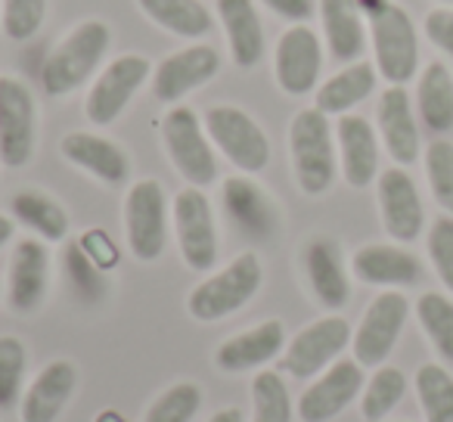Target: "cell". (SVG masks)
<instances>
[{"instance_id":"1","label":"cell","mask_w":453,"mask_h":422,"mask_svg":"<svg viewBox=\"0 0 453 422\" xmlns=\"http://www.w3.org/2000/svg\"><path fill=\"white\" fill-rule=\"evenodd\" d=\"M289 156L292 174L304 196H323L339 174V150L329 115L317 106L296 112L289 125Z\"/></svg>"},{"instance_id":"2","label":"cell","mask_w":453,"mask_h":422,"mask_svg":"<svg viewBox=\"0 0 453 422\" xmlns=\"http://www.w3.org/2000/svg\"><path fill=\"white\" fill-rule=\"evenodd\" d=\"M112 32L103 19H84L47 53L44 65H41V84L50 96H65L78 90L96 65L103 63L109 50Z\"/></svg>"},{"instance_id":"3","label":"cell","mask_w":453,"mask_h":422,"mask_svg":"<svg viewBox=\"0 0 453 422\" xmlns=\"http://www.w3.org/2000/svg\"><path fill=\"white\" fill-rule=\"evenodd\" d=\"M261 280H265V267H261L258 255L255 252L236 255L224 271L211 273L196 289H189L187 314L199 323L224 320V317L236 314V311L246 308L258 295Z\"/></svg>"},{"instance_id":"4","label":"cell","mask_w":453,"mask_h":422,"mask_svg":"<svg viewBox=\"0 0 453 422\" xmlns=\"http://www.w3.org/2000/svg\"><path fill=\"white\" fill-rule=\"evenodd\" d=\"M370 41H372V65L379 78L403 88L419 72V35L410 13L397 4H385L370 16Z\"/></svg>"},{"instance_id":"5","label":"cell","mask_w":453,"mask_h":422,"mask_svg":"<svg viewBox=\"0 0 453 422\" xmlns=\"http://www.w3.org/2000/svg\"><path fill=\"white\" fill-rule=\"evenodd\" d=\"M214 150L242 174H261L271 162V140L261 125L240 106H211L202 119Z\"/></svg>"},{"instance_id":"6","label":"cell","mask_w":453,"mask_h":422,"mask_svg":"<svg viewBox=\"0 0 453 422\" xmlns=\"http://www.w3.org/2000/svg\"><path fill=\"white\" fill-rule=\"evenodd\" d=\"M162 143L171 165L189 187H211L218 180V158L205 134V125L189 106H171L162 119Z\"/></svg>"},{"instance_id":"7","label":"cell","mask_w":453,"mask_h":422,"mask_svg":"<svg viewBox=\"0 0 453 422\" xmlns=\"http://www.w3.org/2000/svg\"><path fill=\"white\" fill-rule=\"evenodd\" d=\"M351 323L339 314L308 323L302 333H296V339L286 341L283 354H280V372L292 379L320 376L326 366H333L345 354V348H351Z\"/></svg>"},{"instance_id":"8","label":"cell","mask_w":453,"mask_h":422,"mask_svg":"<svg viewBox=\"0 0 453 422\" xmlns=\"http://www.w3.org/2000/svg\"><path fill=\"white\" fill-rule=\"evenodd\" d=\"M410 317V302L403 292L385 289L370 302V308L364 311L357 329L351 335V351L364 370H379L385 366V360L391 357L397 339H401L403 326Z\"/></svg>"},{"instance_id":"9","label":"cell","mask_w":453,"mask_h":422,"mask_svg":"<svg viewBox=\"0 0 453 422\" xmlns=\"http://www.w3.org/2000/svg\"><path fill=\"white\" fill-rule=\"evenodd\" d=\"M125 236L131 255L143 265L162 258L165 246H168V199H165L162 183L152 177L131 183L127 189Z\"/></svg>"},{"instance_id":"10","label":"cell","mask_w":453,"mask_h":422,"mask_svg":"<svg viewBox=\"0 0 453 422\" xmlns=\"http://www.w3.org/2000/svg\"><path fill=\"white\" fill-rule=\"evenodd\" d=\"M171 221L180 258L189 271H211L218 265V227L208 196L199 187H187L171 202Z\"/></svg>"},{"instance_id":"11","label":"cell","mask_w":453,"mask_h":422,"mask_svg":"<svg viewBox=\"0 0 453 422\" xmlns=\"http://www.w3.org/2000/svg\"><path fill=\"white\" fill-rule=\"evenodd\" d=\"M150 75H152L150 59L140 57V53H121V57H115L96 75V81L88 90V100H84V115H88L90 125L96 127L112 125Z\"/></svg>"},{"instance_id":"12","label":"cell","mask_w":453,"mask_h":422,"mask_svg":"<svg viewBox=\"0 0 453 422\" xmlns=\"http://www.w3.org/2000/svg\"><path fill=\"white\" fill-rule=\"evenodd\" d=\"M376 199L382 227L391 240L401 246L419 240L426 230V205H422L419 187L407 174V168H401V165L385 168L376 177Z\"/></svg>"},{"instance_id":"13","label":"cell","mask_w":453,"mask_h":422,"mask_svg":"<svg viewBox=\"0 0 453 422\" xmlns=\"http://www.w3.org/2000/svg\"><path fill=\"white\" fill-rule=\"evenodd\" d=\"M35 152V96L22 78L0 75V165L22 168Z\"/></svg>"},{"instance_id":"14","label":"cell","mask_w":453,"mask_h":422,"mask_svg":"<svg viewBox=\"0 0 453 422\" xmlns=\"http://www.w3.org/2000/svg\"><path fill=\"white\" fill-rule=\"evenodd\" d=\"M323 69V44L314 28L292 26L280 35L277 50H273V78L280 90L289 96H308L320 84Z\"/></svg>"},{"instance_id":"15","label":"cell","mask_w":453,"mask_h":422,"mask_svg":"<svg viewBox=\"0 0 453 422\" xmlns=\"http://www.w3.org/2000/svg\"><path fill=\"white\" fill-rule=\"evenodd\" d=\"M364 366L357 360H335L333 366L320 372L298 397V419L302 422H333L339 413H345L364 391Z\"/></svg>"},{"instance_id":"16","label":"cell","mask_w":453,"mask_h":422,"mask_svg":"<svg viewBox=\"0 0 453 422\" xmlns=\"http://www.w3.org/2000/svg\"><path fill=\"white\" fill-rule=\"evenodd\" d=\"M220 69V57L208 44H189L165 57L152 72V94L158 103H177L208 84Z\"/></svg>"},{"instance_id":"17","label":"cell","mask_w":453,"mask_h":422,"mask_svg":"<svg viewBox=\"0 0 453 422\" xmlns=\"http://www.w3.org/2000/svg\"><path fill=\"white\" fill-rule=\"evenodd\" d=\"M376 121H379V137H382L385 152L391 156V162L410 168L419 162V125H416L413 100H410L407 88L388 84L379 96L376 106Z\"/></svg>"},{"instance_id":"18","label":"cell","mask_w":453,"mask_h":422,"mask_svg":"<svg viewBox=\"0 0 453 422\" xmlns=\"http://www.w3.org/2000/svg\"><path fill=\"white\" fill-rule=\"evenodd\" d=\"M335 150H339V171L348 187L366 189L379 177V134L364 115H339Z\"/></svg>"},{"instance_id":"19","label":"cell","mask_w":453,"mask_h":422,"mask_svg":"<svg viewBox=\"0 0 453 422\" xmlns=\"http://www.w3.org/2000/svg\"><path fill=\"white\" fill-rule=\"evenodd\" d=\"M351 273L379 289H407L422 280V265L413 252L395 242H370L351 255Z\"/></svg>"},{"instance_id":"20","label":"cell","mask_w":453,"mask_h":422,"mask_svg":"<svg viewBox=\"0 0 453 422\" xmlns=\"http://www.w3.org/2000/svg\"><path fill=\"white\" fill-rule=\"evenodd\" d=\"M59 152L65 162H72L75 168H81L84 174L96 177L106 187H121L131 174V162H127L125 150L119 143H112L109 137L90 131H72L59 140Z\"/></svg>"},{"instance_id":"21","label":"cell","mask_w":453,"mask_h":422,"mask_svg":"<svg viewBox=\"0 0 453 422\" xmlns=\"http://www.w3.org/2000/svg\"><path fill=\"white\" fill-rule=\"evenodd\" d=\"M50 286V252L41 240L16 242L10 258V308L16 314H32L41 308Z\"/></svg>"},{"instance_id":"22","label":"cell","mask_w":453,"mask_h":422,"mask_svg":"<svg viewBox=\"0 0 453 422\" xmlns=\"http://www.w3.org/2000/svg\"><path fill=\"white\" fill-rule=\"evenodd\" d=\"M286 348V326L283 320H265L258 326L236 333L214 351V366L224 372H249L271 364Z\"/></svg>"},{"instance_id":"23","label":"cell","mask_w":453,"mask_h":422,"mask_svg":"<svg viewBox=\"0 0 453 422\" xmlns=\"http://www.w3.org/2000/svg\"><path fill=\"white\" fill-rule=\"evenodd\" d=\"M304 273H308V286L317 304H323L326 311L345 308L351 298V280H348L345 261L333 240L317 236L304 246Z\"/></svg>"},{"instance_id":"24","label":"cell","mask_w":453,"mask_h":422,"mask_svg":"<svg viewBox=\"0 0 453 422\" xmlns=\"http://www.w3.org/2000/svg\"><path fill=\"white\" fill-rule=\"evenodd\" d=\"M78 388V366L72 360H50L22 395V422H57Z\"/></svg>"},{"instance_id":"25","label":"cell","mask_w":453,"mask_h":422,"mask_svg":"<svg viewBox=\"0 0 453 422\" xmlns=\"http://www.w3.org/2000/svg\"><path fill=\"white\" fill-rule=\"evenodd\" d=\"M224 208L226 215L234 218V224L242 234L255 236V240H265L277 227V208L273 199L249 177H226L224 180Z\"/></svg>"},{"instance_id":"26","label":"cell","mask_w":453,"mask_h":422,"mask_svg":"<svg viewBox=\"0 0 453 422\" xmlns=\"http://www.w3.org/2000/svg\"><path fill=\"white\" fill-rule=\"evenodd\" d=\"M218 16L234 63L240 69L258 65V59L265 57V28L252 0H218Z\"/></svg>"},{"instance_id":"27","label":"cell","mask_w":453,"mask_h":422,"mask_svg":"<svg viewBox=\"0 0 453 422\" xmlns=\"http://www.w3.org/2000/svg\"><path fill=\"white\" fill-rule=\"evenodd\" d=\"M320 22L326 50L339 63H357L366 47L364 10L357 0H320Z\"/></svg>"},{"instance_id":"28","label":"cell","mask_w":453,"mask_h":422,"mask_svg":"<svg viewBox=\"0 0 453 422\" xmlns=\"http://www.w3.org/2000/svg\"><path fill=\"white\" fill-rule=\"evenodd\" d=\"M376 81H379V72L372 63H366V59L348 63L345 69L335 72L333 78H326L317 88L314 106L323 115H348L354 106H360L376 90Z\"/></svg>"},{"instance_id":"29","label":"cell","mask_w":453,"mask_h":422,"mask_svg":"<svg viewBox=\"0 0 453 422\" xmlns=\"http://www.w3.org/2000/svg\"><path fill=\"white\" fill-rule=\"evenodd\" d=\"M416 112L432 134L453 131V72L441 59L428 63L416 81Z\"/></svg>"},{"instance_id":"30","label":"cell","mask_w":453,"mask_h":422,"mask_svg":"<svg viewBox=\"0 0 453 422\" xmlns=\"http://www.w3.org/2000/svg\"><path fill=\"white\" fill-rule=\"evenodd\" d=\"M146 19L183 41H199L211 32V13L199 0H137Z\"/></svg>"},{"instance_id":"31","label":"cell","mask_w":453,"mask_h":422,"mask_svg":"<svg viewBox=\"0 0 453 422\" xmlns=\"http://www.w3.org/2000/svg\"><path fill=\"white\" fill-rule=\"evenodd\" d=\"M13 218L26 224L28 230H35L44 242H63L69 234L65 208L38 189H22L13 196Z\"/></svg>"},{"instance_id":"32","label":"cell","mask_w":453,"mask_h":422,"mask_svg":"<svg viewBox=\"0 0 453 422\" xmlns=\"http://www.w3.org/2000/svg\"><path fill=\"white\" fill-rule=\"evenodd\" d=\"M413 314L441 364L453 366V298L444 292H422L413 304Z\"/></svg>"},{"instance_id":"33","label":"cell","mask_w":453,"mask_h":422,"mask_svg":"<svg viewBox=\"0 0 453 422\" xmlns=\"http://www.w3.org/2000/svg\"><path fill=\"white\" fill-rule=\"evenodd\" d=\"M413 388L426 422H453V372L444 364H422Z\"/></svg>"},{"instance_id":"34","label":"cell","mask_w":453,"mask_h":422,"mask_svg":"<svg viewBox=\"0 0 453 422\" xmlns=\"http://www.w3.org/2000/svg\"><path fill=\"white\" fill-rule=\"evenodd\" d=\"M407 395V376L397 366H379L372 376L366 379L364 391H360V416L364 422H382L385 416L395 413V407Z\"/></svg>"},{"instance_id":"35","label":"cell","mask_w":453,"mask_h":422,"mask_svg":"<svg viewBox=\"0 0 453 422\" xmlns=\"http://www.w3.org/2000/svg\"><path fill=\"white\" fill-rule=\"evenodd\" d=\"M252 422H292V395L280 370H258L252 379Z\"/></svg>"},{"instance_id":"36","label":"cell","mask_w":453,"mask_h":422,"mask_svg":"<svg viewBox=\"0 0 453 422\" xmlns=\"http://www.w3.org/2000/svg\"><path fill=\"white\" fill-rule=\"evenodd\" d=\"M426 165V180L432 187V196L444 215L453 218V143L444 137L432 140L422 152Z\"/></svg>"},{"instance_id":"37","label":"cell","mask_w":453,"mask_h":422,"mask_svg":"<svg viewBox=\"0 0 453 422\" xmlns=\"http://www.w3.org/2000/svg\"><path fill=\"white\" fill-rule=\"evenodd\" d=\"M202 407V388L196 382H174L152 401L146 422H193Z\"/></svg>"},{"instance_id":"38","label":"cell","mask_w":453,"mask_h":422,"mask_svg":"<svg viewBox=\"0 0 453 422\" xmlns=\"http://www.w3.org/2000/svg\"><path fill=\"white\" fill-rule=\"evenodd\" d=\"M28 351L16 335H0V410L13 407L22 395Z\"/></svg>"},{"instance_id":"39","label":"cell","mask_w":453,"mask_h":422,"mask_svg":"<svg viewBox=\"0 0 453 422\" xmlns=\"http://www.w3.org/2000/svg\"><path fill=\"white\" fill-rule=\"evenodd\" d=\"M47 19V0H4L0 28L10 41H28L41 32Z\"/></svg>"},{"instance_id":"40","label":"cell","mask_w":453,"mask_h":422,"mask_svg":"<svg viewBox=\"0 0 453 422\" xmlns=\"http://www.w3.org/2000/svg\"><path fill=\"white\" fill-rule=\"evenodd\" d=\"M426 252L434 267V277L453 295V218L450 215H441L432 221L426 236Z\"/></svg>"},{"instance_id":"41","label":"cell","mask_w":453,"mask_h":422,"mask_svg":"<svg viewBox=\"0 0 453 422\" xmlns=\"http://www.w3.org/2000/svg\"><path fill=\"white\" fill-rule=\"evenodd\" d=\"M65 267H69V277L75 280V286L88 295L100 292V267L81 252V246H72L65 252Z\"/></svg>"},{"instance_id":"42","label":"cell","mask_w":453,"mask_h":422,"mask_svg":"<svg viewBox=\"0 0 453 422\" xmlns=\"http://www.w3.org/2000/svg\"><path fill=\"white\" fill-rule=\"evenodd\" d=\"M426 38L432 41L438 50H444L447 57H453V7H434L422 22Z\"/></svg>"},{"instance_id":"43","label":"cell","mask_w":453,"mask_h":422,"mask_svg":"<svg viewBox=\"0 0 453 422\" xmlns=\"http://www.w3.org/2000/svg\"><path fill=\"white\" fill-rule=\"evenodd\" d=\"M78 246H81V252L88 255L100 271H109V267H115V261H119V249H115V242L109 240V234H103V230H88V234L78 240Z\"/></svg>"},{"instance_id":"44","label":"cell","mask_w":453,"mask_h":422,"mask_svg":"<svg viewBox=\"0 0 453 422\" xmlns=\"http://www.w3.org/2000/svg\"><path fill=\"white\" fill-rule=\"evenodd\" d=\"M267 10L280 16V19L292 22V26H304L314 16V0H261Z\"/></svg>"},{"instance_id":"45","label":"cell","mask_w":453,"mask_h":422,"mask_svg":"<svg viewBox=\"0 0 453 422\" xmlns=\"http://www.w3.org/2000/svg\"><path fill=\"white\" fill-rule=\"evenodd\" d=\"M208 422H246V419H242V410H236V407H224V410H218V413H214Z\"/></svg>"},{"instance_id":"46","label":"cell","mask_w":453,"mask_h":422,"mask_svg":"<svg viewBox=\"0 0 453 422\" xmlns=\"http://www.w3.org/2000/svg\"><path fill=\"white\" fill-rule=\"evenodd\" d=\"M13 218H7V215H0V249L7 246L10 240H13Z\"/></svg>"},{"instance_id":"47","label":"cell","mask_w":453,"mask_h":422,"mask_svg":"<svg viewBox=\"0 0 453 422\" xmlns=\"http://www.w3.org/2000/svg\"><path fill=\"white\" fill-rule=\"evenodd\" d=\"M94 422H125V419H121V413H115V410H103Z\"/></svg>"}]
</instances>
